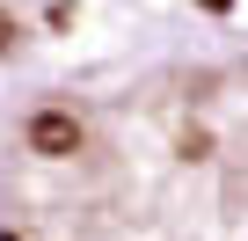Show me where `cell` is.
I'll return each instance as SVG.
<instances>
[{
	"label": "cell",
	"mask_w": 248,
	"mask_h": 241,
	"mask_svg": "<svg viewBox=\"0 0 248 241\" xmlns=\"http://www.w3.org/2000/svg\"><path fill=\"white\" fill-rule=\"evenodd\" d=\"M22 139H30V154H44V161H73L88 132H80V117H73V110H37Z\"/></svg>",
	"instance_id": "cell-1"
},
{
	"label": "cell",
	"mask_w": 248,
	"mask_h": 241,
	"mask_svg": "<svg viewBox=\"0 0 248 241\" xmlns=\"http://www.w3.org/2000/svg\"><path fill=\"white\" fill-rule=\"evenodd\" d=\"M183 154H190V161H212V132H204V125H197V132H183Z\"/></svg>",
	"instance_id": "cell-2"
},
{
	"label": "cell",
	"mask_w": 248,
	"mask_h": 241,
	"mask_svg": "<svg viewBox=\"0 0 248 241\" xmlns=\"http://www.w3.org/2000/svg\"><path fill=\"white\" fill-rule=\"evenodd\" d=\"M197 8H204V15H226V8H233V0H197Z\"/></svg>",
	"instance_id": "cell-3"
},
{
	"label": "cell",
	"mask_w": 248,
	"mask_h": 241,
	"mask_svg": "<svg viewBox=\"0 0 248 241\" xmlns=\"http://www.w3.org/2000/svg\"><path fill=\"white\" fill-rule=\"evenodd\" d=\"M15 37H22V30H8V22H0V51H8V44H15Z\"/></svg>",
	"instance_id": "cell-4"
}]
</instances>
